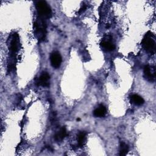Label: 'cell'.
Instances as JSON below:
<instances>
[{"label":"cell","instance_id":"cell-1","mask_svg":"<svg viewBox=\"0 0 156 156\" xmlns=\"http://www.w3.org/2000/svg\"><path fill=\"white\" fill-rule=\"evenodd\" d=\"M20 38L16 33L10 35L7 40V46L9 50V62L8 63L7 71L10 73L15 67L16 53L20 48Z\"/></svg>","mask_w":156,"mask_h":156},{"label":"cell","instance_id":"cell-14","mask_svg":"<svg viewBox=\"0 0 156 156\" xmlns=\"http://www.w3.org/2000/svg\"><path fill=\"white\" fill-rule=\"evenodd\" d=\"M87 9V5L85 4H83V5L81 7V8L80 9L79 11V13H82L83 12Z\"/></svg>","mask_w":156,"mask_h":156},{"label":"cell","instance_id":"cell-7","mask_svg":"<svg viewBox=\"0 0 156 156\" xmlns=\"http://www.w3.org/2000/svg\"><path fill=\"white\" fill-rule=\"evenodd\" d=\"M38 85L48 87L50 84V76L47 72H43L37 80Z\"/></svg>","mask_w":156,"mask_h":156},{"label":"cell","instance_id":"cell-11","mask_svg":"<svg viewBox=\"0 0 156 156\" xmlns=\"http://www.w3.org/2000/svg\"><path fill=\"white\" fill-rule=\"evenodd\" d=\"M86 136H87V133L85 131H82L79 133L77 135V146L79 147H82L84 145V143H85L86 140Z\"/></svg>","mask_w":156,"mask_h":156},{"label":"cell","instance_id":"cell-5","mask_svg":"<svg viewBox=\"0 0 156 156\" xmlns=\"http://www.w3.org/2000/svg\"><path fill=\"white\" fill-rule=\"evenodd\" d=\"M50 62L53 68H58L60 66L62 62V58L58 51H54L51 54Z\"/></svg>","mask_w":156,"mask_h":156},{"label":"cell","instance_id":"cell-3","mask_svg":"<svg viewBox=\"0 0 156 156\" xmlns=\"http://www.w3.org/2000/svg\"><path fill=\"white\" fill-rule=\"evenodd\" d=\"M141 44L143 48L146 52L151 54H154L155 52V38L152 32H148L145 34Z\"/></svg>","mask_w":156,"mask_h":156},{"label":"cell","instance_id":"cell-13","mask_svg":"<svg viewBox=\"0 0 156 156\" xmlns=\"http://www.w3.org/2000/svg\"><path fill=\"white\" fill-rule=\"evenodd\" d=\"M129 151V146L127 144L124 142H121L119 147V155L124 156L126 155Z\"/></svg>","mask_w":156,"mask_h":156},{"label":"cell","instance_id":"cell-2","mask_svg":"<svg viewBox=\"0 0 156 156\" xmlns=\"http://www.w3.org/2000/svg\"><path fill=\"white\" fill-rule=\"evenodd\" d=\"M34 33L37 39L44 41L46 37V24L44 20L38 17L34 23Z\"/></svg>","mask_w":156,"mask_h":156},{"label":"cell","instance_id":"cell-12","mask_svg":"<svg viewBox=\"0 0 156 156\" xmlns=\"http://www.w3.org/2000/svg\"><path fill=\"white\" fill-rule=\"evenodd\" d=\"M101 45L107 51H112L115 49V45L109 40H103L101 43Z\"/></svg>","mask_w":156,"mask_h":156},{"label":"cell","instance_id":"cell-10","mask_svg":"<svg viewBox=\"0 0 156 156\" xmlns=\"http://www.w3.org/2000/svg\"><path fill=\"white\" fill-rule=\"evenodd\" d=\"M130 99L131 103L136 105H141L144 103V100L143 99V98L140 95L136 94H132L130 96Z\"/></svg>","mask_w":156,"mask_h":156},{"label":"cell","instance_id":"cell-8","mask_svg":"<svg viewBox=\"0 0 156 156\" xmlns=\"http://www.w3.org/2000/svg\"><path fill=\"white\" fill-rule=\"evenodd\" d=\"M67 135V132L65 127H62L54 135V140L56 142H61Z\"/></svg>","mask_w":156,"mask_h":156},{"label":"cell","instance_id":"cell-4","mask_svg":"<svg viewBox=\"0 0 156 156\" xmlns=\"http://www.w3.org/2000/svg\"><path fill=\"white\" fill-rule=\"evenodd\" d=\"M35 7L40 18L43 20L49 19L51 18L52 10L50 6L46 1H40L37 2Z\"/></svg>","mask_w":156,"mask_h":156},{"label":"cell","instance_id":"cell-9","mask_svg":"<svg viewBox=\"0 0 156 156\" xmlns=\"http://www.w3.org/2000/svg\"><path fill=\"white\" fill-rule=\"evenodd\" d=\"M106 108L105 107L102 105L101 104L99 105L98 107H97L93 112V115L94 116L96 117H98V118H102L105 116V115H106Z\"/></svg>","mask_w":156,"mask_h":156},{"label":"cell","instance_id":"cell-6","mask_svg":"<svg viewBox=\"0 0 156 156\" xmlns=\"http://www.w3.org/2000/svg\"><path fill=\"white\" fill-rule=\"evenodd\" d=\"M144 77L149 81H154L155 77V71L153 66H151L149 65H146L144 67Z\"/></svg>","mask_w":156,"mask_h":156}]
</instances>
